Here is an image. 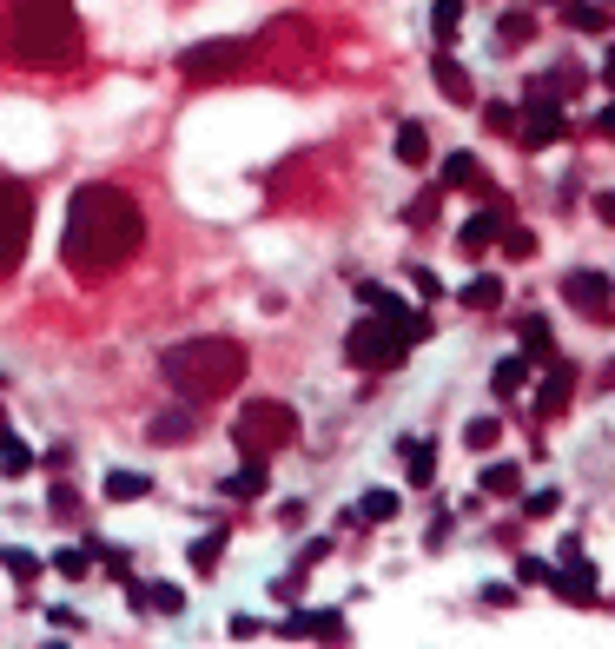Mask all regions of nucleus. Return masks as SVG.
Masks as SVG:
<instances>
[{
  "label": "nucleus",
  "mask_w": 615,
  "mask_h": 649,
  "mask_svg": "<svg viewBox=\"0 0 615 649\" xmlns=\"http://www.w3.org/2000/svg\"><path fill=\"white\" fill-rule=\"evenodd\" d=\"M522 384H530V352H522V358H503V365L490 371V391H496V397H516Z\"/></svg>",
  "instance_id": "obj_24"
},
{
  "label": "nucleus",
  "mask_w": 615,
  "mask_h": 649,
  "mask_svg": "<svg viewBox=\"0 0 615 649\" xmlns=\"http://www.w3.org/2000/svg\"><path fill=\"white\" fill-rule=\"evenodd\" d=\"M232 444H238V457H279V451H292L298 444V412L285 397H251V404H238V418H232Z\"/></svg>",
  "instance_id": "obj_4"
},
{
  "label": "nucleus",
  "mask_w": 615,
  "mask_h": 649,
  "mask_svg": "<svg viewBox=\"0 0 615 649\" xmlns=\"http://www.w3.org/2000/svg\"><path fill=\"white\" fill-rule=\"evenodd\" d=\"M457 298H464L470 311H496V305H503V279H496V272H483V279H470Z\"/></svg>",
  "instance_id": "obj_27"
},
{
  "label": "nucleus",
  "mask_w": 615,
  "mask_h": 649,
  "mask_svg": "<svg viewBox=\"0 0 615 649\" xmlns=\"http://www.w3.org/2000/svg\"><path fill=\"white\" fill-rule=\"evenodd\" d=\"M595 133H602V139H615V100H608V107L595 113Z\"/></svg>",
  "instance_id": "obj_46"
},
{
  "label": "nucleus",
  "mask_w": 615,
  "mask_h": 649,
  "mask_svg": "<svg viewBox=\"0 0 615 649\" xmlns=\"http://www.w3.org/2000/svg\"><path fill=\"white\" fill-rule=\"evenodd\" d=\"M530 40H537V14L530 8H509L496 21V47H530Z\"/></svg>",
  "instance_id": "obj_23"
},
{
  "label": "nucleus",
  "mask_w": 615,
  "mask_h": 649,
  "mask_svg": "<svg viewBox=\"0 0 615 649\" xmlns=\"http://www.w3.org/2000/svg\"><path fill=\"white\" fill-rule=\"evenodd\" d=\"M53 517H79V498L66 491V483H53Z\"/></svg>",
  "instance_id": "obj_41"
},
{
  "label": "nucleus",
  "mask_w": 615,
  "mask_h": 649,
  "mask_svg": "<svg viewBox=\"0 0 615 649\" xmlns=\"http://www.w3.org/2000/svg\"><path fill=\"white\" fill-rule=\"evenodd\" d=\"M358 517H365V524H391V517H397V491H365V498H358Z\"/></svg>",
  "instance_id": "obj_31"
},
{
  "label": "nucleus",
  "mask_w": 615,
  "mask_h": 649,
  "mask_svg": "<svg viewBox=\"0 0 615 649\" xmlns=\"http://www.w3.org/2000/svg\"><path fill=\"white\" fill-rule=\"evenodd\" d=\"M219 556H225V530H206V537L193 543V571H199V577H212V571H219Z\"/></svg>",
  "instance_id": "obj_30"
},
{
  "label": "nucleus",
  "mask_w": 615,
  "mask_h": 649,
  "mask_svg": "<svg viewBox=\"0 0 615 649\" xmlns=\"http://www.w3.org/2000/svg\"><path fill=\"white\" fill-rule=\"evenodd\" d=\"M516 146L522 152H543V146H556V139H569V113H563V100H543V94H530V113H516Z\"/></svg>",
  "instance_id": "obj_8"
},
{
  "label": "nucleus",
  "mask_w": 615,
  "mask_h": 649,
  "mask_svg": "<svg viewBox=\"0 0 615 649\" xmlns=\"http://www.w3.org/2000/svg\"><path fill=\"white\" fill-rule=\"evenodd\" d=\"M569 391H576V365H556V358H550V378H543V391H537V418H556L563 404H569Z\"/></svg>",
  "instance_id": "obj_15"
},
{
  "label": "nucleus",
  "mask_w": 615,
  "mask_h": 649,
  "mask_svg": "<svg viewBox=\"0 0 615 649\" xmlns=\"http://www.w3.org/2000/svg\"><path fill=\"white\" fill-rule=\"evenodd\" d=\"M251 66V40H199L180 53V79L186 87H219V79Z\"/></svg>",
  "instance_id": "obj_7"
},
{
  "label": "nucleus",
  "mask_w": 615,
  "mask_h": 649,
  "mask_svg": "<svg viewBox=\"0 0 615 649\" xmlns=\"http://www.w3.org/2000/svg\"><path fill=\"white\" fill-rule=\"evenodd\" d=\"M279 636H324V642H337L344 636V616L337 610H292L279 623Z\"/></svg>",
  "instance_id": "obj_12"
},
{
  "label": "nucleus",
  "mask_w": 615,
  "mask_h": 649,
  "mask_svg": "<svg viewBox=\"0 0 615 649\" xmlns=\"http://www.w3.org/2000/svg\"><path fill=\"white\" fill-rule=\"evenodd\" d=\"M397 159H404V167H423V159H430V133H423V120H404V126H397Z\"/></svg>",
  "instance_id": "obj_25"
},
{
  "label": "nucleus",
  "mask_w": 615,
  "mask_h": 649,
  "mask_svg": "<svg viewBox=\"0 0 615 649\" xmlns=\"http://www.w3.org/2000/svg\"><path fill=\"white\" fill-rule=\"evenodd\" d=\"M430 73H436V94H444L451 107H470V100H477V87H470V66H464V60L436 53V60H430Z\"/></svg>",
  "instance_id": "obj_11"
},
{
  "label": "nucleus",
  "mask_w": 615,
  "mask_h": 649,
  "mask_svg": "<svg viewBox=\"0 0 615 649\" xmlns=\"http://www.w3.org/2000/svg\"><path fill=\"white\" fill-rule=\"evenodd\" d=\"M404 219H410V225H430V219H436V193H423V199H417Z\"/></svg>",
  "instance_id": "obj_42"
},
{
  "label": "nucleus",
  "mask_w": 615,
  "mask_h": 649,
  "mask_svg": "<svg viewBox=\"0 0 615 649\" xmlns=\"http://www.w3.org/2000/svg\"><path fill=\"white\" fill-rule=\"evenodd\" d=\"M516 332H522V352H530V365H550V358H556V345H550V318H543V311H530V318L516 324Z\"/></svg>",
  "instance_id": "obj_21"
},
{
  "label": "nucleus",
  "mask_w": 615,
  "mask_h": 649,
  "mask_svg": "<svg viewBox=\"0 0 615 649\" xmlns=\"http://www.w3.org/2000/svg\"><path fill=\"white\" fill-rule=\"evenodd\" d=\"M496 438H503V425H496V418H470V425H464V444H470V451H490Z\"/></svg>",
  "instance_id": "obj_34"
},
{
  "label": "nucleus",
  "mask_w": 615,
  "mask_h": 649,
  "mask_svg": "<svg viewBox=\"0 0 615 649\" xmlns=\"http://www.w3.org/2000/svg\"><path fill=\"white\" fill-rule=\"evenodd\" d=\"M34 246V193L21 180H0V279H14Z\"/></svg>",
  "instance_id": "obj_6"
},
{
  "label": "nucleus",
  "mask_w": 615,
  "mask_h": 649,
  "mask_svg": "<svg viewBox=\"0 0 615 649\" xmlns=\"http://www.w3.org/2000/svg\"><path fill=\"white\" fill-rule=\"evenodd\" d=\"M193 431H199V418H193V412H159V418L146 425V438H152V444H186Z\"/></svg>",
  "instance_id": "obj_20"
},
{
  "label": "nucleus",
  "mask_w": 615,
  "mask_h": 649,
  "mask_svg": "<svg viewBox=\"0 0 615 649\" xmlns=\"http://www.w3.org/2000/svg\"><path fill=\"white\" fill-rule=\"evenodd\" d=\"M279 524H285V530H298V524H305V504H298V498H292V504H279Z\"/></svg>",
  "instance_id": "obj_44"
},
{
  "label": "nucleus",
  "mask_w": 615,
  "mask_h": 649,
  "mask_svg": "<svg viewBox=\"0 0 615 649\" xmlns=\"http://www.w3.org/2000/svg\"><path fill=\"white\" fill-rule=\"evenodd\" d=\"M410 345H417V339L404 332L397 318H384V311L358 318V324L344 332V358L358 365V371H397V365L410 358Z\"/></svg>",
  "instance_id": "obj_5"
},
{
  "label": "nucleus",
  "mask_w": 615,
  "mask_h": 649,
  "mask_svg": "<svg viewBox=\"0 0 615 649\" xmlns=\"http://www.w3.org/2000/svg\"><path fill=\"white\" fill-rule=\"evenodd\" d=\"M251 352L238 339H186V345H165L159 352V378L180 391L186 404H206V397H225L238 378H245Z\"/></svg>",
  "instance_id": "obj_3"
},
{
  "label": "nucleus",
  "mask_w": 615,
  "mask_h": 649,
  "mask_svg": "<svg viewBox=\"0 0 615 649\" xmlns=\"http://www.w3.org/2000/svg\"><path fill=\"white\" fill-rule=\"evenodd\" d=\"M139 246H146V212H139V199H133L126 186L94 180V186H79V193L66 199V219H60V259H66L73 279L100 285V279L126 272V266L139 259Z\"/></svg>",
  "instance_id": "obj_1"
},
{
  "label": "nucleus",
  "mask_w": 615,
  "mask_h": 649,
  "mask_svg": "<svg viewBox=\"0 0 615 649\" xmlns=\"http://www.w3.org/2000/svg\"><path fill=\"white\" fill-rule=\"evenodd\" d=\"M550 590H556L563 603H595V563H582V556L569 550L563 571H550Z\"/></svg>",
  "instance_id": "obj_10"
},
{
  "label": "nucleus",
  "mask_w": 615,
  "mask_h": 649,
  "mask_svg": "<svg viewBox=\"0 0 615 649\" xmlns=\"http://www.w3.org/2000/svg\"><path fill=\"white\" fill-rule=\"evenodd\" d=\"M483 173H477V152H451L444 159V186H477Z\"/></svg>",
  "instance_id": "obj_33"
},
{
  "label": "nucleus",
  "mask_w": 615,
  "mask_h": 649,
  "mask_svg": "<svg viewBox=\"0 0 615 649\" xmlns=\"http://www.w3.org/2000/svg\"><path fill=\"white\" fill-rule=\"evenodd\" d=\"M516 491H522V470L516 464H503V457L483 464V498H516Z\"/></svg>",
  "instance_id": "obj_26"
},
{
  "label": "nucleus",
  "mask_w": 615,
  "mask_h": 649,
  "mask_svg": "<svg viewBox=\"0 0 615 649\" xmlns=\"http://www.w3.org/2000/svg\"><path fill=\"white\" fill-rule=\"evenodd\" d=\"M397 457H410L404 477L417 483V491H430V483H436V444H430V438H397Z\"/></svg>",
  "instance_id": "obj_13"
},
{
  "label": "nucleus",
  "mask_w": 615,
  "mask_h": 649,
  "mask_svg": "<svg viewBox=\"0 0 615 649\" xmlns=\"http://www.w3.org/2000/svg\"><path fill=\"white\" fill-rule=\"evenodd\" d=\"M556 14H563V27H576V34H608V27H615L602 0H556Z\"/></svg>",
  "instance_id": "obj_16"
},
{
  "label": "nucleus",
  "mask_w": 615,
  "mask_h": 649,
  "mask_svg": "<svg viewBox=\"0 0 615 649\" xmlns=\"http://www.w3.org/2000/svg\"><path fill=\"white\" fill-rule=\"evenodd\" d=\"M47 563H53V571H60V577H66V584H79V577H86V571H94V550H53V556H47Z\"/></svg>",
  "instance_id": "obj_32"
},
{
  "label": "nucleus",
  "mask_w": 615,
  "mask_h": 649,
  "mask_svg": "<svg viewBox=\"0 0 615 649\" xmlns=\"http://www.w3.org/2000/svg\"><path fill=\"white\" fill-rule=\"evenodd\" d=\"M0 563H8V577H14V584H34V577L47 571V563H40L34 550H21V543H8V550H0Z\"/></svg>",
  "instance_id": "obj_28"
},
{
  "label": "nucleus",
  "mask_w": 615,
  "mask_h": 649,
  "mask_svg": "<svg viewBox=\"0 0 615 649\" xmlns=\"http://www.w3.org/2000/svg\"><path fill=\"white\" fill-rule=\"evenodd\" d=\"M503 238V206H490V212H477V219H464V232H457V246L477 259V253H490Z\"/></svg>",
  "instance_id": "obj_14"
},
{
  "label": "nucleus",
  "mask_w": 615,
  "mask_h": 649,
  "mask_svg": "<svg viewBox=\"0 0 615 649\" xmlns=\"http://www.w3.org/2000/svg\"><path fill=\"white\" fill-rule=\"evenodd\" d=\"M595 219H602V225H615V186H608V193H595Z\"/></svg>",
  "instance_id": "obj_45"
},
{
  "label": "nucleus",
  "mask_w": 615,
  "mask_h": 649,
  "mask_svg": "<svg viewBox=\"0 0 615 649\" xmlns=\"http://www.w3.org/2000/svg\"><path fill=\"white\" fill-rule=\"evenodd\" d=\"M0 470H8V477H27L34 470V451L14 438V425H8V404H0Z\"/></svg>",
  "instance_id": "obj_18"
},
{
  "label": "nucleus",
  "mask_w": 615,
  "mask_h": 649,
  "mask_svg": "<svg viewBox=\"0 0 615 649\" xmlns=\"http://www.w3.org/2000/svg\"><path fill=\"white\" fill-rule=\"evenodd\" d=\"M86 53V27L73 0H14L8 8V60L34 73H60Z\"/></svg>",
  "instance_id": "obj_2"
},
{
  "label": "nucleus",
  "mask_w": 615,
  "mask_h": 649,
  "mask_svg": "<svg viewBox=\"0 0 615 649\" xmlns=\"http://www.w3.org/2000/svg\"><path fill=\"white\" fill-rule=\"evenodd\" d=\"M602 8H615V0H602Z\"/></svg>",
  "instance_id": "obj_48"
},
{
  "label": "nucleus",
  "mask_w": 615,
  "mask_h": 649,
  "mask_svg": "<svg viewBox=\"0 0 615 649\" xmlns=\"http://www.w3.org/2000/svg\"><path fill=\"white\" fill-rule=\"evenodd\" d=\"M107 498L113 504H139V498H152V477L146 470H107Z\"/></svg>",
  "instance_id": "obj_22"
},
{
  "label": "nucleus",
  "mask_w": 615,
  "mask_h": 649,
  "mask_svg": "<svg viewBox=\"0 0 615 649\" xmlns=\"http://www.w3.org/2000/svg\"><path fill=\"white\" fill-rule=\"evenodd\" d=\"M563 298L582 311V318H608V298H615V279L608 272H569L563 279Z\"/></svg>",
  "instance_id": "obj_9"
},
{
  "label": "nucleus",
  "mask_w": 615,
  "mask_h": 649,
  "mask_svg": "<svg viewBox=\"0 0 615 649\" xmlns=\"http://www.w3.org/2000/svg\"><path fill=\"white\" fill-rule=\"evenodd\" d=\"M457 34H464V0H430V40L457 47Z\"/></svg>",
  "instance_id": "obj_17"
},
{
  "label": "nucleus",
  "mask_w": 615,
  "mask_h": 649,
  "mask_svg": "<svg viewBox=\"0 0 615 649\" xmlns=\"http://www.w3.org/2000/svg\"><path fill=\"white\" fill-rule=\"evenodd\" d=\"M556 504H563V491H537V498H530V504H522V517H550V511H556Z\"/></svg>",
  "instance_id": "obj_40"
},
{
  "label": "nucleus",
  "mask_w": 615,
  "mask_h": 649,
  "mask_svg": "<svg viewBox=\"0 0 615 649\" xmlns=\"http://www.w3.org/2000/svg\"><path fill=\"white\" fill-rule=\"evenodd\" d=\"M219 498H266V457H245V470L219 483Z\"/></svg>",
  "instance_id": "obj_19"
},
{
  "label": "nucleus",
  "mask_w": 615,
  "mask_h": 649,
  "mask_svg": "<svg viewBox=\"0 0 615 649\" xmlns=\"http://www.w3.org/2000/svg\"><path fill=\"white\" fill-rule=\"evenodd\" d=\"M331 556V537H311L305 550H298V563H292V571H318V563Z\"/></svg>",
  "instance_id": "obj_36"
},
{
  "label": "nucleus",
  "mask_w": 615,
  "mask_h": 649,
  "mask_svg": "<svg viewBox=\"0 0 615 649\" xmlns=\"http://www.w3.org/2000/svg\"><path fill=\"white\" fill-rule=\"evenodd\" d=\"M483 126H490V133H516V107H509V100H490V107H483Z\"/></svg>",
  "instance_id": "obj_35"
},
{
  "label": "nucleus",
  "mask_w": 615,
  "mask_h": 649,
  "mask_svg": "<svg viewBox=\"0 0 615 649\" xmlns=\"http://www.w3.org/2000/svg\"><path fill=\"white\" fill-rule=\"evenodd\" d=\"M602 87H615V47L602 53Z\"/></svg>",
  "instance_id": "obj_47"
},
{
  "label": "nucleus",
  "mask_w": 615,
  "mask_h": 649,
  "mask_svg": "<svg viewBox=\"0 0 615 649\" xmlns=\"http://www.w3.org/2000/svg\"><path fill=\"white\" fill-rule=\"evenodd\" d=\"M516 577L522 584H550V563L543 556H516Z\"/></svg>",
  "instance_id": "obj_37"
},
{
  "label": "nucleus",
  "mask_w": 615,
  "mask_h": 649,
  "mask_svg": "<svg viewBox=\"0 0 615 649\" xmlns=\"http://www.w3.org/2000/svg\"><path fill=\"white\" fill-rule=\"evenodd\" d=\"M47 623H53V629H66V636H79V629H86V616H79V610H60V603L47 610Z\"/></svg>",
  "instance_id": "obj_38"
},
{
  "label": "nucleus",
  "mask_w": 615,
  "mask_h": 649,
  "mask_svg": "<svg viewBox=\"0 0 615 649\" xmlns=\"http://www.w3.org/2000/svg\"><path fill=\"white\" fill-rule=\"evenodd\" d=\"M483 603H490V610H503V603H516V584H490V590H483Z\"/></svg>",
  "instance_id": "obj_43"
},
{
  "label": "nucleus",
  "mask_w": 615,
  "mask_h": 649,
  "mask_svg": "<svg viewBox=\"0 0 615 649\" xmlns=\"http://www.w3.org/2000/svg\"><path fill=\"white\" fill-rule=\"evenodd\" d=\"M496 246H503V259H516V266H522V259H537V232H530V225H503Z\"/></svg>",
  "instance_id": "obj_29"
},
{
  "label": "nucleus",
  "mask_w": 615,
  "mask_h": 649,
  "mask_svg": "<svg viewBox=\"0 0 615 649\" xmlns=\"http://www.w3.org/2000/svg\"><path fill=\"white\" fill-rule=\"evenodd\" d=\"M410 285H417L423 298H444V285H436V272H430V266H410Z\"/></svg>",
  "instance_id": "obj_39"
}]
</instances>
